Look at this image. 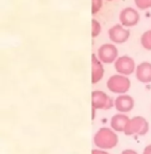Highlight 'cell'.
Instances as JSON below:
<instances>
[{"label":"cell","instance_id":"11","mask_svg":"<svg viewBox=\"0 0 151 154\" xmlns=\"http://www.w3.org/2000/svg\"><path fill=\"white\" fill-rule=\"evenodd\" d=\"M135 77L141 83H151V63L147 61L140 63L135 69Z\"/></svg>","mask_w":151,"mask_h":154},{"label":"cell","instance_id":"1","mask_svg":"<svg viewBox=\"0 0 151 154\" xmlns=\"http://www.w3.org/2000/svg\"><path fill=\"white\" fill-rule=\"evenodd\" d=\"M94 144L98 149L110 150L116 148L119 144V136L112 128L102 127L94 134Z\"/></svg>","mask_w":151,"mask_h":154},{"label":"cell","instance_id":"5","mask_svg":"<svg viewBox=\"0 0 151 154\" xmlns=\"http://www.w3.org/2000/svg\"><path fill=\"white\" fill-rule=\"evenodd\" d=\"M97 56L100 61L104 64H111L114 63L119 58V51L116 46L111 43H105L101 45L97 51Z\"/></svg>","mask_w":151,"mask_h":154},{"label":"cell","instance_id":"20","mask_svg":"<svg viewBox=\"0 0 151 154\" xmlns=\"http://www.w3.org/2000/svg\"><path fill=\"white\" fill-rule=\"evenodd\" d=\"M107 1H112V0H107Z\"/></svg>","mask_w":151,"mask_h":154},{"label":"cell","instance_id":"8","mask_svg":"<svg viewBox=\"0 0 151 154\" xmlns=\"http://www.w3.org/2000/svg\"><path fill=\"white\" fill-rule=\"evenodd\" d=\"M140 14L135 8H125L121 11L120 16H119V19H120V23L123 25V26L127 27H133L140 22Z\"/></svg>","mask_w":151,"mask_h":154},{"label":"cell","instance_id":"10","mask_svg":"<svg viewBox=\"0 0 151 154\" xmlns=\"http://www.w3.org/2000/svg\"><path fill=\"white\" fill-rule=\"evenodd\" d=\"M104 63L100 61L97 55H91V83L97 84L103 79L105 69L103 66Z\"/></svg>","mask_w":151,"mask_h":154},{"label":"cell","instance_id":"19","mask_svg":"<svg viewBox=\"0 0 151 154\" xmlns=\"http://www.w3.org/2000/svg\"><path fill=\"white\" fill-rule=\"evenodd\" d=\"M143 154H151V144L148 145L147 147H145V149H144V151H143Z\"/></svg>","mask_w":151,"mask_h":154},{"label":"cell","instance_id":"18","mask_svg":"<svg viewBox=\"0 0 151 154\" xmlns=\"http://www.w3.org/2000/svg\"><path fill=\"white\" fill-rule=\"evenodd\" d=\"M121 154H139L135 150H132V149H125V150L122 151Z\"/></svg>","mask_w":151,"mask_h":154},{"label":"cell","instance_id":"14","mask_svg":"<svg viewBox=\"0 0 151 154\" xmlns=\"http://www.w3.org/2000/svg\"><path fill=\"white\" fill-rule=\"evenodd\" d=\"M101 31H102L101 23L99 22L97 19H92L91 20V37L92 38H97V37L101 34Z\"/></svg>","mask_w":151,"mask_h":154},{"label":"cell","instance_id":"6","mask_svg":"<svg viewBox=\"0 0 151 154\" xmlns=\"http://www.w3.org/2000/svg\"><path fill=\"white\" fill-rule=\"evenodd\" d=\"M113 64L116 73L127 75V77L135 72V69H137L134 60L129 56H121L116 60Z\"/></svg>","mask_w":151,"mask_h":154},{"label":"cell","instance_id":"12","mask_svg":"<svg viewBox=\"0 0 151 154\" xmlns=\"http://www.w3.org/2000/svg\"><path fill=\"white\" fill-rule=\"evenodd\" d=\"M130 118H128L126 113H119L114 114L110 120V128H112L116 132H124L127 124H128Z\"/></svg>","mask_w":151,"mask_h":154},{"label":"cell","instance_id":"15","mask_svg":"<svg viewBox=\"0 0 151 154\" xmlns=\"http://www.w3.org/2000/svg\"><path fill=\"white\" fill-rule=\"evenodd\" d=\"M103 8V0H91V14L96 15Z\"/></svg>","mask_w":151,"mask_h":154},{"label":"cell","instance_id":"4","mask_svg":"<svg viewBox=\"0 0 151 154\" xmlns=\"http://www.w3.org/2000/svg\"><path fill=\"white\" fill-rule=\"evenodd\" d=\"M91 107L94 110H108L111 107H114V100L104 91L94 90L91 92Z\"/></svg>","mask_w":151,"mask_h":154},{"label":"cell","instance_id":"3","mask_svg":"<svg viewBox=\"0 0 151 154\" xmlns=\"http://www.w3.org/2000/svg\"><path fill=\"white\" fill-rule=\"evenodd\" d=\"M148 130H149V123H148V121L144 116H137L129 120L123 133L127 136H143L147 133Z\"/></svg>","mask_w":151,"mask_h":154},{"label":"cell","instance_id":"7","mask_svg":"<svg viewBox=\"0 0 151 154\" xmlns=\"http://www.w3.org/2000/svg\"><path fill=\"white\" fill-rule=\"evenodd\" d=\"M108 37L114 44H124L130 38V31L122 24H114L108 29Z\"/></svg>","mask_w":151,"mask_h":154},{"label":"cell","instance_id":"17","mask_svg":"<svg viewBox=\"0 0 151 154\" xmlns=\"http://www.w3.org/2000/svg\"><path fill=\"white\" fill-rule=\"evenodd\" d=\"M91 154H110V153H108L106 150H102V149H94L91 151Z\"/></svg>","mask_w":151,"mask_h":154},{"label":"cell","instance_id":"16","mask_svg":"<svg viewBox=\"0 0 151 154\" xmlns=\"http://www.w3.org/2000/svg\"><path fill=\"white\" fill-rule=\"evenodd\" d=\"M134 3L139 10L151 8V0H134Z\"/></svg>","mask_w":151,"mask_h":154},{"label":"cell","instance_id":"9","mask_svg":"<svg viewBox=\"0 0 151 154\" xmlns=\"http://www.w3.org/2000/svg\"><path fill=\"white\" fill-rule=\"evenodd\" d=\"M134 107V99L129 94H120L114 99V108L121 113H128Z\"/></svg>","mask_w":151,"mask_h":154},{"label":"cell","instance_id":"2","mask_svg":"<svg viewBox=\"0 0 151 154\" xmlns=\"http://www.w3.org/2000/svg\"><path fill=\"white\" fill-rule=\"evenodd\" d=\"M106 86L108 90L116 94H126L131 87V82L127 75H123L120 73L113 75L107 80Z\"/></svg>","mask_w":151,"mask_h":154},{"label":"cell","instance_id":"13","mask_svg":"<svg viewBox=\"0 0 151 154\" xmlns=\"http://www.w3.org/2000/svg\"><path fill=\"white\" fill-rule=\"evenodd\" d=\"M141 44L147 51H151V29L143 32L141 36Z\"/></svg>","mask_w":151,"mask_h":154}]
</instances>
